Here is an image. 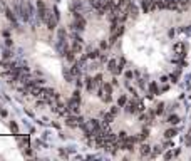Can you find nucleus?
<instances>
[{
  "label": "nucleus",
  "mask_w": 191,
  "mask_h": 161,
  "mask_svg": "<svg viewBox=\"0 0 191 161\" xmlns=\"http://www.w3.org/2000/svg\"><path fill=\"white\" fill-rule=\"evenodd\" d=\"M124 52L136 66L148 71H159L168 62L171 44L161 22L154 17H144L128 30L124 37Z\"/></svg>",
  "instance_id": "1"
},
{
  "label": "nucleus",
  "mask_w": 191,
  "mask_h": 161,
  "mask_svg": "<svg viewBox=\"0 0 191 161\" xmlns=\"http://www.w3.org/2000/svg\"><path fill=\"white\" fill-rule=\"evenodd\" d=\"M0 149L2 151L9 149L10 153H12V149H14V141H12V138L9 136V131H7L2 124H0Z\"/></svg>",
  "instance_id": "2"
}]
</instances>
